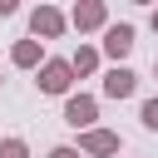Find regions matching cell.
I'll list each match as a JSON object with an SVG mask.
<instances>
[{
  "label": "cell",
  "instance_id": "5",
  "mask_svg": "<svg viewBox=\"0 0 158 158\" xmlns=\"http://www.w3.org/2000/svg\"><path fill=\"white\" fill-rule=\"evenodd\" d=\"M69 20H74V30L84 35V30H104V25H109V10H104L99 0H84V5H74Z\"/></svg>",
  "mask_w": 158,
  "mask_h": 158
},
{
  "label": "cell",
  "instance_id": "15",
  "mask_svg": "<svg viewBox=\"0 0 158 158\" xmlns=\"http://www.w3.org/2000/svg\"><path fill=\"white\" fill-rule=\"evenodd\" d=\"M153 74H158V59H153Z\"/></svg>",
  "mask_w": 158,
  "mask_h": 158
},
{
  "label": "cell",
  "instance_id": "7",
  "mask_svg": "<svg viewBox=\"0 0 158 158\" xmlns=\"http://www.w3.org/2000/svg\"><path fill=\"white\" fill-rule=\"evenodd\" d=\"M128 49H133V25H109L104 30V54L109 59H123Z\"/></svg>",
  "mask_w": 158,
  "mask_h": 158
},
{
  "label": "cell",
  "instance_id": "13",
  "mask_svg": "<svg viewBox=\"0 0 158 158\" xmlns=\"http://www.w3.org/2000/svg\"><path fill=\"white\" fill-rule=\"evenodd\" d=\"M0 15H15V0H0Z\"/></svg>",
  "mask_w": 158,
  "mask_h": 158
},
{
  "label": "cell",
  "instance_id": "10",
  "mask_svg": "<svg viewBox=\"0 0 158 158\" xmlns=\"http://www.w3.org/2000/svg\"><path fill=\"white\" fill-rule=\"evenodd\" d=\"M0 158H30V143L25 138H0Z\"/></svg>",
  "mask_w": 158,
  "mask_h": 158
},
{
  "label": "cell",
  "instance_id": "12",
  "mask_svg": "<svg viewBox=\"0 0 158 158\" xmlns=\"http://www.w3.org/2000/svg\"><path fill=\"white\" fill-rule=\"evenodd\" d=\"M49 158H84L79 148H49Z\"/></svg>",
  "mask_w": 158,
  "mask_h": 158
},
{
  "label": "cell",
  "instance_id": "14",
  "mask_svg": "<svg viewBox=\"0 0 158 158\" xmlns=\"http://www.w3.org/2000/svg\"><path fill=\"white\" fill-rule=\"evenodd\" d=\"M153 30H158V10H153Z\"/></svg>",
  "mask_w": 158,
  "mask_h": 158
},
{
  "label": "cell",
  "instance_id": "1",
  "mask_svg": "<svg viewBox=\"0 0 158 158\" xmlns=\"http://www.w3.org/2000/svg\"><path fill=\"white\" fill-rule=\"evenodd\" d=\"M74 74H69V59H44L40 64V94H69Z\"/></svg>",
  "mask_w": 158,
  "mask_h": 158
},
{
  "label": "cell",
  "instance_id": "4",
  "mask_svg": "<svg viewBox=\"0 0 158 158\" xmlns=\"http://www.w3.org/2000/svg\"><path fill=\"white\" fill-rule=\"evenodd\" d=\"M79 153H94V158L118 153V133H109V128H84V133H79Z\"/></svg>",
  "mask_w": 158,
  "mask_h": 158
},
{
  "label": "cell",
  "instance_id": "6",
  "mask_svg": "<svg viewBox=\"0 0 158 158\" xmlns=\"http://www.w3.org/2000/svg\"><path fill=\"white\" fill-rule=\"evenodd\" d=\"M133 89H138V74H133V69H123V64H114V69L104 74V94H109V99H128Z\"/></svg>",
  "mask_w": 158,
  "mask_h": 158
},
{
  "label": "cell",
  "instance_id": "11",
  "mask_svg": "<svg viewBox=\"0 0 158 158\" xmlns=\"http://www.w3.org/2000/svg\"><path fill=\"white\" fill-rule=\"evenodd\" d=\"M138 118H143V128H153V133H158V94H153V99H143Z\"/></svg>",
  "mask_w": 158,
  "mask_h": 158
},
{
  "label": "cell",
  "instance_id": "3",
  "mask_svg": "<svg viewBox=\"0 0 158 158\" xmlns=\"http://www.w3.org/2000/svg\"><path fill=\"white\" fill-rule=\"evenodd\" d=\"M30 35H35V40H59V35H64V15H59L54 5H40V10L30 15Z\"/></svg>",
  "mask_w": 158,
  "mask_h": 158
},
{
  "label": "cell",
  "instance_id": "8",
  "mask_svg": "<svg viewBox=\"0 0 158 158\" xmlns=\"http://www.w3.org/2000/svg\"><path fill=\"white\" fill-rule=\"evenodd\" d=\"M40 40H15V49H10V64L15 69H40Z\"/></svg>",
  "mask_w": 158,
  "mask_h": 158
},
{
  "label": "cell",
  "instance_id": "2",
  "mask_svg": "<svg viewBox=\"0 0 158 158\" xmlns=\"http://www.w3.org/2000/svg\"><path fill=\"white\" fill-rule=\"evenodd\" d=\"M94 118H99V104H94L89 94H69V99H64V123H69V128L84 133V128H94Z\"/></svg>",
  "mask_w": 158,
  "mask_h": 158
},
{
  "label": "cell",
  "instance_id": "9",
  "mask_svg": "<svg viewBox=\"0 0 158 158\" xmlns=\"http://www.w3.org/2000/svg\"><path fill=\"white\" fill-rule=\"evenodd\" d=\"M94 69H99V49L94 44H79L69 54V74H94Z\"/></svg>",
  "mask_w": 158,
  "mask_h": 158
}]
</instances>
